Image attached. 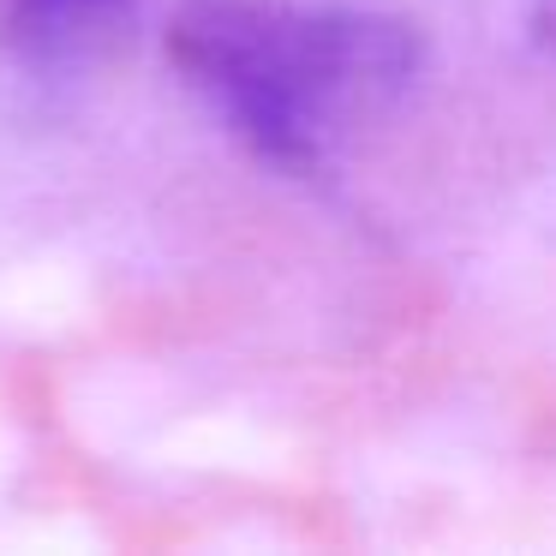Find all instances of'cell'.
Listing matches in <instances>:
<instances>
[{
  "label": "cell",
  "mask_w": 556,
  "mask_h": 556,
  "mask_svg": "<svg viewBox=\"0 0 556 556\" xmlns=\"http://www.w3.org/2000/svg\"><path fill=\"white\" fill-rule=\"evenodd\" d=\"M126 7H132V0H18L13 30L42 66H54V61L85 54L90 42L126 13Z\"/></svg>",
  "instance_id": "2"
},
{
  "label": "cell",
  "mask_w": 556,
  "mask_h": 556,
  "mask_svg": "<svg viewBox=\"0 0 556 556\" xmlns=\"http://www.w3.org/2000/svg\"><path fill=\"white\" fill-rule=\"evenodd\" d=\"M532 30H539V42L556 54V0H532Z\"/></svg>",
  "instance_id": "3"
},
{
  "label": "cell",
  "mask_w": 556,
  "mask_h": 556,
  "mask_svg": "<svg viewBox=\"0 0 556 556\" xmlns=\"http://www.w3.org/2000/svg\"><path fill=\"white\" fill-rule=\"evenodd\" d=\"M168 54L252 156L293 174L324 168L419 73L413 25L305 0H192Z\"/></svg>",
  "instance_id": "1"
}]
</instances>
